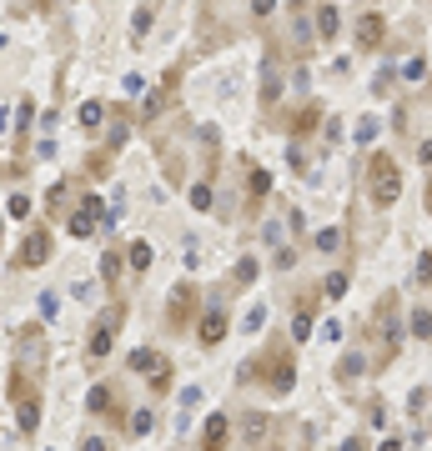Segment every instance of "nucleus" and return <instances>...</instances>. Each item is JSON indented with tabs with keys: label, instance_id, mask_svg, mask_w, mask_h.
<instances>
[{
	"label": "nucleus",
	"instance_id": "cd10ccee",
	"mask_svg": "<svg viewBox=\"0 0 432 451\" xmlns=\"http://www.w3.org/2000/svg\"><path fill=\"white\" fill-rule=\"evenodd\" d=\"M151 391L161 397V391H171V361H161L156 366V376H151Z\"/></svg>",
	"mask_w": 432,
	"mask_h": 451
},
{
	"label": "nucleus",
	"instance_id": "58836bf2",
	"mask_svg": "<svg viewBox=\"0 0 432 451\" xmlns=\"http://www.w3.org/2000/svg\"><path fill=\"white\" fill-rule=\"evenodd\" d=\"M131 431H136V436H146V431H151V411H136V421H131Z\"/></svg>",
	"mask_w": 432,
	"mask_h": 451
},
{
	"label": "nucleus",
	"instance_id": "7ed1b4c3",
	"mask_svg": "<svg viewBox=\"0 0 432 451\" xmlns=\"http://www.w3.org/2000/svg\"><path fill=\"white\" fill-rule=\"evenodd\" d=\"M45 361H50L45 331H40V326H21V331H16V361H11V371L40 381V376H45Z\"/></svg>",
	"mask_w": 432,
	"mask_h": 451
},
{
	"label": "nucleus",
	"instance_id": "7c9ffc66",
	"mask_svg": "<svg viewBox=\"0 0 432 451\" xmlns=\"http://www.w3.org/2000/svg\"><path fill=\"white\" fill-rule=\"evenodd\" d=\"M191 206H196V211H211V181L191 186Z\"/></svg>",
	"mask_w": 432,
	"mask_h": 451
},
{
	"label": "nucleus",
	"instance_id": "a878e982",
	"mask_svg": "<svg viewBox=\"0 0 432 451\" xmlns=\"http://www.w3.org/2000/svg\"><path fill=\"white\" fill-rule=\"evenodd\" d=\"M312 126H317V105H307V110H297V116H292V131H297V136H307Z\"/></svg>",
	"mask_w": 432,
	"mask_h": 451
},
{
	"label": "nucleus",
	"instance_id": "f8f14e48",
	"mask_svg": "<svg viewBox=\"0 0 432 451\" xmlns=\"http://www.w3.org/2000/svg\"><path fill=\"white\" fill-rule=\"evenodd\" d=\"M232 421L216 411V416H206V426H201V451H232Z\"/></svg>",
	"mask_w": 432,
	"mask_h": 451
},
{
	"label": "nucleus",
	"instance_id": "37998d69",
	"mask_svg": "<svg viewBox=\"0 0 432 451\" xmlns=\"http://www.w3.org/2000/svg\"><path fill=\"white\" fill-rule=\"evenodd\" d=\"M417 160H422V165H432V141H422V146H417Z\"/></svg>",
	"mask_w": 432,
	"mask_h": 451
},
{
	"label": "nucleus",
	"instance_id": "aec40b11",
	"mask_svg": "<svg viewBox=\"0 0 432 451\" xmlns=\"http://www.w3.org/2000/svg\"><path fill=\"white\" fill-rule=\"evenodd\" d=\"M126 366H131V371H156V366H161V356L141 346V351H131V356H126Z\"/></svg>",
	"mask_w": 432,
	"mask_h": 451
},
{
	"label": "nucleus",
	"instance_id": "0eeeda50",
	"mask_svg": "<svg viewBox=\"0 0 432 451\" xmlns=\"http://www.w3.org/2000/svg\"><path fill=\"white\" fill-rule=\"evenodd\" d=\"M196 306H201V291L191 286V281H181V286L171 291V311H166V326H171V331H181V326L196 316Z\"/></svg>",
	"mask_w": 432,
	"mask_h": 451
},
{
	"label": "nucleus",
	"instance_id": "423d86ee",
	"mask_svg": "<svg viewBox=\"0 0 432 451\" xmlns=\"http://www.w3.org/2000/svg\"><path fill=\"white\" fill-rule=\"evenodd\" d=\"M367 181H372V201H377V206H392V201L402 196L397 160H392V156H382V151H377V156L367 160Z\"/></svg>",
	"mask_w": 432,
	"mask_h": 451
},
{
	"label": "nucleus",
	"instance_id": "4c0bfd02",
	"mask_svg": "<svg viewBox=\"0 0 432 451\" xmlns=\"http://www.w3.org/2000/svg\"><path fill=\"white\" fill-rule=\"evenodd\" d=\"M261 321H266V311H261V306H251V311H246V331H261Z\"/></svg>",
	"mask_w": 432,
	"mask_h": 451
},
{
	"label": "nucleus",
	"instance_id": "4be33fe9",
	"mask_svg": "<svg viewBox=\"0 0 432 451\" xmlns=\"http://www.w3.org/2000/svg\"><path fill=\"white\" fill-rule=\"evenodd\" d=\"M412 336H422V341L432 336V311L427 306H412Z\"/></svg>",
	"mask_w": 432,
	"mask_h": 451
},
{
	"label": "nucleus",
	"instance_id": "1a4fd4ad",
	"mask_svg": "<svg viewBox=\"0 0 432 451\" xmlns=\"http://www.w3.org/2000/svg\"><path fill=\"white\" fill-rule=\"evenodd\" d=\"M86 411H91V416H106V411H111V421L126 426V406L116 402L111 386H91V391H86Z\"/></svg>",
	"mask_w": 432,
	"mask_h": 451
},
{
	"label": "nucleus",
	"instance_id": "ddd939ff",
	"mask_svg": "<svg viewBox=\"0 0 432 451\" xmlns=\"http://www.w3.org/2000/svg\"><path fill=\"white\" fill-rule=\"evenodd\" d=\"M357 45H362V50H377V45H382V16H377V11H367V16L357 20Z\"/></svg>",
	"mask_w": 432,
	"mask_h": 451
},
{
	"label": "nucleus",
	"instance_id": "412c9836",
	"mask_svg": "<svg viewBox=\"0 0 432 451\" xmlns=\"http://www.w3.org/2000/svg\"><path fill=\"white\" fill-rule=\"evenodd\" d=\"M362 366H367V351H352V356L337 366V381H357V371H362Z\"/></svg>",
	"mask_w": 432,
	"mask_h": 451
},
{
	"label": "nucleus",
	"instance_id": "f704fd0d",
	"mask_svg": "<svg viewBox=\"0 0 432 451\" xmlns=\"http://www.w3.org/2000/svg\"><path fill=\"white\" fill-rule=\"evenodd\" d=\"M11 216H30V196H25V191L11 196Z\"/></svg>",
	"mask_w": 432,
	"mask_h": 451
},
{
	"label": "nucleus",
	"instance_id": "20e7f679",
	"mask_svg": "<svg viewBox=\"0 0 432 451\" xmlns=\"http://www.w3.org/2000/svg\"><path fill=\"white\" fill-rule=\"evenodd\" d=\"M11 402H16V426L30 436V431L40 426V381L11 371Z\"/></svg>",
	"mask_w": 432,
	"mask_h": 451
},
{
	"label": "nucleus",
	"instance_id": "473e14b6",
	"mask_svg": "<svg viewBox=\"0 0 432 451\" xmlns=\"http://www.w3.org/2000/svg\"><path fill=\"white\" fill-rule=\"evenodd\" d=\"M151 20H156V11H151V6H141V11H136V20H131V30H136V35H146V30H151Z\"/></svg>",
	"mask_w": 432,
	"mask_h": 451
},
{
	"label": "nucleus",
	"instance_id": "c9c22d12",
	"mask_svg": "<svg viewBox=\"0 0 432 451\" xmlns=\"http://www.w3.org/2000/svg\"><path fill=\"white\" fill-rule=\"evenodd\" d=\"M402 76H407V81H422V76H427V61H407Z\"/></svg>",
	"mask_w": 432,
	"mask_h": 451
},
{
	"label": "nucleus",
	"instance_id": "f03ea898",
	"mask_svg": "<svg viewBox=\"0 0 432 451\" xmlns=\"http://www.w3.org/2000/svg\"><path fill=\"white\" fill-rule=\"evenodd\" d=\"M372 366L382 371V366H392V356H397V346H402V321H397V296L387 291L382 301H377V311H372Z\"/></svg>",
	"mask_w": 432,
	"mask_h": 451
},
{
	"label": "nucleus",
	"instance_id": "bb28decb",
	"mask_svg": "<svg viewBox=\"0 0 432 451\" xmlns=\"http://www.w3.org/2000/svg\"><path fill=\"white\" fill-rule=\"evenodd\" d=\"M256 271H261V266H256V261L246 256V261H237V271H232V281H237V286H246V281H256Z\"/></svg>",
	"mask_w": 432,
	"mask_h": 451
},
{
	"label": "nucleus",
	"instance_id": "ea45409f",
	"mask_svg": "<svg viewBox=\"0 0 432 451\" xmlns=\"http://www.w3.org/2000/svg\"><path fill=\"white\" fill-rule=\"evenodd\" d=\"M272 6H277V0H251V16L261 20V16H272Z\"/></svg>",
	"mask_w": 432,
	"mask_h": 451
},
{
	"label": "nucleus",
	"instance_id": "9d476101",
	"mask_svg": "<svg viewBox=\"0 0 432 451\" xmlns=\"http://www.w3.org/2000/svg\"><path fill=\"white\" fill-rule=\"evenodd\" d=\"M96 226H106V211H101V201L96 196H86L81 206H76V216H71V236H96Z\"/></svg>",
	"mask_w": 432,
	"mask_h": 451
},
{
	"label": "nucleus",
	"instance_id": "39448f33",
	"mask_svg": "<svg viewBox=\"0 0 432 451\" xmlns=\"http://www.w3.org/2000/svg\"><path fill=\"white\" fill-rule=\"evenodd\" d=\"M121 321H126V296H116L111 306H106V311L96 316V326H91V341H86V356H91V361H101L106 351L116 346V331H121Z\"/></svg>",
	"mask_w": 432,
	"mask_h": 451
},
{
	"label": "nucleus",
	"instance_id": "c85d7f7f",
	"mask_svg": "<svg viewBox=\"0 0 432 451\" xmlns=\"http://www.w3.org/2000/svg\"><path fill=\"white\" fill-rule=\"evenodd\" d=\"M342 291H347V271H332L327 276V301H342Z\"/></svg>",
	"mask_w": 432,
	"mask_h": 451
},
{
	"label": "nucleus",
	"instance_id": "49530a36",
	"mask_svg": "<svg viewBox=\"0 0 432 451\" xmlns=\"http://www.w3.org/2000/svg\"><path fill=\"white\" fill-rule=\"evenodd\" d=\"M40 6H56V0H40Z\"/></svg>",
	"mask_w": 432,
	"mask_h": 451
},
{
	"label": "nucleus",
	"instance_id": "dca6fc26",
	"mask_svg": "<svg viewBox=\"0 0 432 451\" xmlns=\"http://www.w3.org/2000/svg\"><path fill=\"white\" fill-rule=\"evenodd\" d=\"M101 276H106V291L121 296V251H106L101 256Z\"/></svg>",
	"mask_w": 432,
	"mask_h": 451
},
{
	"label": "nucleus",
	"instance_id": "e433bc0d",
	"mask_svg": "<svg viewBox=\"0 0 432 451\" xmlns=\"http://www.w3.org/2000/svg\"><path fill=\"white\" fill-rule=\"evenodd\" d=\"M372 136H377V121H357V141H362V146H367V141H372Z\"/></svg>",
	"mask_w": 432,
	"mask_h": 451
},
{
	"label": "nucleus",
	"instance_id": "6ab92c4d",
	"mask_svg": "<svg viewBox=\"0 0 432 451\" xmlns=\"http://www.w3.org/2000/svg\"><path fill=\"white\" fill-rule=\"evenodd\" d=\"M337 25H342V20H337V11H332V6H322V11H317V35H322V40H332V35H337Z\"/></svg>",
	"mask_w": 432,
	"mask_h": 451
},
{
	"label": "nucleus",
	"instance_id": "c03bdc74",
	"mask_svg": "<svg viewBox=\"0 0 432 451\" xmlns=\"http://www.w3.org/2000/svg\"><path fill=\"white\" fill-rule=\"evenodd\" d=\"M362 446H367V441H362V436H352V441H347L342 451H362Z\"/></svg>",
	"mask_w": 432,
	"mask_h": 451
},
{
	"label": "nucleus",
	"instance_id": "4468645a",
	"mask_svg": "<svg viewBox=\"0 0 432 451\" xmlns=\"http://www.w3.org/2000/svg\"><path fill=\"white\" fill-rule=\"evenodd\" d=\"M312 311H317V291H307V296H302V306H297V321H292V341H312Z\"/></svg>",
	"mask_w": 432,
	"mask_h": 451
},
{
	"label": "nucleus",
	"instance_id": "6e6552de",
	"mask_svg": "<svg viewBox=\"0 0 432 451\" xmlns=\"http://www.w3.org/2000/svg\"><path fill=\"white\" fill-rule=\"evenodd\" d=\"M50 226H30V236L21 241V256H16V266H40V261H50Z\"/></svg>",
	"mask_w": 432,
	"mask_h": 451
},
{
	"label": "nucleus",
	"instance_id": "2f4dec72",
	"mask_svg": "<svg viewBox=\"0 0 432 451\" xmlns=\"http://www.w3.org/2000/svg\"><path fill=\"white\" fill-rule=\"evenodd\" d=\"M81 126H86V131H96V126H101V105H96V100H86V105H81Z\"/></svg>",
	"mask_w": 432,
	"mask_h": 451
},
{
	"label": "nucleus",
	"instance_id": "a211bd4d",
	"mask_svg": "<svg viewBox=\"0 0 432 451\" xmlns=\"http://www.w3.org/2000/svg\"><path fill=\"white\" fill-rule=\"evenodd\" d=\"M266 431H272V421H266L261 411H246V416H241V436H246V441H256V446H261V441H266Z\"/></svg>",
	"mask_w": 432,
	"mask_h": 451
},
{
	"label": "nucleus",
	"instance_id": "72a5a7b5",
	"mask_svg": "<svg viewBox=\"0 0 432 451\" xmlns=\"http://www.w3.org/2000/svg\"><path fill=\"white\" fill-rule=\"evenodd\" d=\"M56 311H61V301L45 291V296H40V321H56Z\"/></svg>",
	"mask_w": 432,
	"mask_h": 451
},
{
	"label": "nucleus",
	"instance_id": "a19ab883",
	"mask_svg": "<svg viewBox=\"0 0 432 451\" xmlns=\"http://www.w3.org/2000/svg\"><path fill=\"white\" fill-rule=\"evenodd\" d=\"M81 451H111V446H106L101 436H81Z\"/></svg>",
	"mask_w": 432,
	"mask_h": 451
},
{
	"label": "nucleus",
	"instance_id": "c756f323",
	"mask_svg": "<svg viewBox=\"0 0 432 451\" xmlns=\"http://www.w3.org/2000/svg\"><path fill=\"white\" fill-rule=\"evenodd\" d=\"M30 121H35V100H21V116H16V131H21V141H25Z\"/></svg>",
	"mask_w": 432,
	"mask_h": 451
},
{
	"label": "nucleus",
	"instance_id": "5701e85b",
	"mask_svg": "<svg viewBox=\"0 0 432 451\" xmlns=\"http://www.w3.org/2000/svg\"><path fill=\"white\" fill-rule=\"evenodd\" d=\"M126 256H131V271H146V266H151V246H146V241H131Z\"/></svg>",
	"mask_w": 432,
	"mask_h": 451
},
{
	"label": "nucleus",
	"instance_id": "b1692460",
	"mask_svg": "<svg viewBox=\"0 0 432 451\" xmlns=\"http://www.w3.org/2000/svg\"><path fill=\"white\" fill-rule=\"evenodd\" d=\"M312 241H317V251H337V246H342V231H337V226H327V231H317Z\"/></svg>",
	"mask_w": 432,
	"mask_h": 451
},
{
	"label": "nucleus",
	"instance_id": "f257e3e1",
	"mask_svg": "<svg viewBox=\"0 0 432 451\" xmlns=\"http://www.w3.org/2000/svg\"><path fill=\"white\" fill-rule=\"evenodd\" d=\"M241 386H261L266 397H287V391L297 386V356L287 341H272V346H261L251 361H241Z\"/></svg>",
	"mask_w": 432,
	"mask_h": 451
},
{
	"label": "nucleus",
	"instance_id": "a18cd8bd",
	"mask_svg": "<svg viewBox=\"0 0 432 451\" xmlns=\"http://www.w3.org/2000/svg\"><path fill=\"white\" fill-rule=\"evenodd\" d=\"M382 451H402V441H397V436H392V441H382Z\"/></svg>",
	"mask_w": 432,
	"mask_h": 451
},
{
	"label": "nucleus",
	"instance_id": "de8ad7c7",
	"mask_svg": "<svg viewBox=\"0 0 432 451\" xmlns=\"http://www.w3.org/2000/svg\"><path fill=\"white\" fill-rule=\"evenodd\" d=\"M0 236H6V221H0Z\"/></svg>",
	"mask_w": 432,
	"mask_h": 451
},
{
	"label": "nucleus",
	"instance_id": "9b49d317",
	"mask_svg": "<svg viewBox=\"0 0 432 451\" xmlns=\"http://www.w3.org/2000/svg\"><path fill=\"white\" fill-rule=\"evenodd\" d=\"M196 341H201V346H222V341H227V311H222V306L201 311V321H196Z\"/></svg>",
	"mask_w": 432,
	"mask_h": 451
},
{
	"label": "nucleus",
	"instance_id": "79ce46f5",
	"mask_svg": "<svg viewBox=\"0 0 432 451\" xmlns=\"http://www.w3.org/2000/svg\"><path fill=\"white\" fill-rule=\"evenodd\" d=\"M417 281H432V256H422V261H417Z\"/></svg>",
	"mask_w": 432,
	"mask_h": 451
},
{
	"label": "nucleus",
	"instance_id": "f3484780",
	"mask_svg": "<svg viewBox=\"0 0 432 451\" xmlns=\"http://www.w3.org/2000/svg\"><path fill=\"white\" fill-rule=\"evenodd\" d=\"M171 90H176V76H166V81H161V90H156V95L141 105V121H156V116H161V105L171 100Z\"/></svg>",
	"mask_w": 432,
	"mask_h": 451
},
{
	"label": "nucleus",
	"instance_id": "393cba45",
	"mask_svg": "<svg viewBox=\"0 0 432 451\" xmlns=\"http://www.w3.org/2000/svg\"><path fill=\"white\" fill-rule=\"evenodd\" d=\"M246 176H251V196H256V201H261L266 191H272V176H266V171H261V165H251V171H246Z\"/></svg>",
	"mask_w": 432,
	"mask_h": 451
},
{
	"label": "nucleus",
	"instance_id": "8fccbe9b",
	"mask_svg": "<svg viewBox=\"0 0 432 451\" xmlns=\"http://www.w3.org/2000/svg\"><path fill=\"white\" fill-rule=\"evenodd\" d=\"M287 6H302V0H287Z\"/></svg>",
	"mask_w": 432,
	"mask_h": 451
},
{
	"label": "nucleus",
	"instance_id": "2eb2a0df",
	"mask_svg": "<svg viewBox=\"0 0 432 451\" xmlns=\"http://www.w3.org/2000/svg\"><path fill=\"white\" fill-rule=\"evenodd\" d=\"M412 411H417V431L422 436H432V391L422 386V391H412V402H407Z\"/></svg>",
	"mask_w": 432,
	"mask_h": 451
},
{
	"label": "nucleus",
	"instance_id": "09e8293b",
	"mask_svg": "<svg viewBox=\"0 0 432 451\" xmlns=\"http://www.w3.org/2000/svg\"><path fill=\"white\" fill-rule=\"evenodd\" d=\"M0 50H6V35H0Z\"/></svg>",
	"mask_w": 432,
	"mask_h": 451
}]
</instances>
